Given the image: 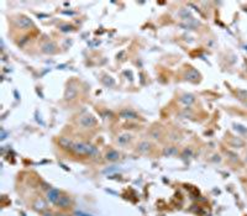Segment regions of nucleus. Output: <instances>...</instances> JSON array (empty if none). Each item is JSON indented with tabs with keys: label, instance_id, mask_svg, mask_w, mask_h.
I'll return each mask as SVG.
<instances>
[{
	"label": "nucleus",
	"instance_id": "2",
	"mask_svg": "<svg viewBox=\"0 0 247 216\" xmlns=\"http://www.w3.org/2000/svg\"><path fill=\"white\" fill-rule=\"evenodd\" d=\"M61 198V194H59V190L57 189H49L48 193H47V200L49 203H52V204H57L58 200Z\"/></svg>",
	"mask_w": 247,
	"mask_h": 216
},
{
	"label": "nucleus",
	"instance_id": "15",
	"mask_svg": "<svg viewBox=\"0 0 247 216\" xmlns=\"http://www.w3.org/2000/svg\"><path fill=\"white\" fill-rule=\"evenodd\" d=\"M35 206H36V209L37 210H43L45 208H46V205H45V203H43V200H37L36 201V204H35Z\"/></svg>",
	"mask_w": 247,
	"mask_h": 216
},
{
	"label": "nucleus",
	"instance_id": "13",
	"mask_svg": "<svg viewBox=\"0 0 247 216\" xmlns=\"http://www.w3.org/2000/svg\"><path fill=\"white\" fill-rule=\"evenodd\" d=\"M87 154H89V156H97L98 149L91 145H87Z\"/></svg>",
	"mask_w": 247,
	"mask_h": 216
},
{
	"label": "nucleus",
	"instance_id": "7",
	"mask_svg": "<svg viewBox=\"0 0 247 216\" xmlns=\"http://www.w3.org/2000/svg\"><path fill=\"white\" fill-rule=\"evenodd\" d=\"M130 140H131V135H129V133H123V135L119 136L118 142H119V145L125 146L126 143H129V141H130Z\"/></svg>",
	"mask_w": 247,
	"mask_h": 216
},
{
	"label": "nucleus",
	"instance_id": "3",
	"mask_svg": "<svg viewBox=\"0 0 247 216\" xmlns=\"http://www.w3.org/2000/svg\"><path fill=\"white\" fill-rule=\"evenodd\" d=\"M73 151L78 154H87V143H74Z\"/></svg>",
	"mask_w": 247,
	"mask_h": 216
},
{
	"label": "nucleus",
	"instance_id": "16",
	"mask_svg": "<svg viewBox=\"0 0 247 216\" xmlns=\"http://www.w3.org/2000/svg\"><path fill=\"white\" fill-rule=\"evenodd\" d=\"M77 216H91V215H88V214H84V212H82V211H77L76 212Z\"/></svg>",
	"mask_w": 247,
	"mask_h": 216
},
{
	"label": "nucleus",
	"instance_id": "1",
	"mask_svg": "<svg viewBox=\"0 0 247 216\" xmlns=\"http://www.w3.org/2000/svg\"><path fill=\"white\" fill-rule=\"evenodd\" d=\"M79 123L83 127H91V126H94L97 123V120H95V117L93 115H87V116H83L79 120Z\"/></svg>",
	"mask_w": 247,
	"mask_h": 216
},
{
	"label": "nucleus",
	"instance_id": "10",
	"mask_svg": "<svg viewBox=\"0 0 247 216\" xmlns=\"http://www.w3.org/2000/svg\"><path fill=\"white\" fill-rule=\"evenodd\" d=\"M180 101L183 102V104H185V105H190L192 102H194V96L190 95V94H188V95H183V96L180 98Z\"/></svg>",
	"mask_w": 247,
	"mask_h": 216
},
{
	"label": "nucleus",
	"instance_id": "8",
	"mask_svg": "<svg viewBox=\"0 0 247 216\" xmlns=\"http://www.w3.org/2000/svg\"><path fill=\"white\" fill-rule=\"evenodd\" d=\"M59 143L62 145V147L63 148H67V149H73V146H74V143H72L69 140H67V138H62L61 141H59Z\"/></svg>",
	"mask_w": 247,
	"mask_h": 216
},
{
	"label": "nucleus",
	"instance_id": "5",
	"mask_svg": "<svg viewBox=\"0 0 247 216\" xmlns=\"http://www.w3.org/2000/svg\"><path fill=\"white\" fill-rule=\"evenodd\" d=\"M57 205H58V206H61V208H68L70 205L69 197H67V195H62V197L59 198V200H58V203H57Z\"/></svg>",
	"mask_w": 247,
	"mask_h": 216
},
{
	"label": "nucleus",
	"instance_id": "11",
	"mask_svg": "<svg viewBox=\"0 0 247 216\" xmlns=\"http://www.w3.org/2000/svg\"><path fill=\"white\" fill-rule=\"evenodd\" d=\"M42 48H43L42 51H43L45 53H53L55 51H56V49H55V48H56V46H55L53 43H47V45H45Z\"/></svg>",
	"mask_w": 247,
	"mask_h": 216
},
{
	"label": "nucleus",
	"instance_id": "6",
	"mask_svg": "<svg viewBox=\"0 0 247 216\" xmlns=\"http://www.w3.org/2000/svg\"><path fill=\"white\" fill-rule=\"evenodd\" d=\"M119 157H120V154H119V152L118 151H115V149H111V151H109L108 153H106V159L108 161H111V162H114V161H118L119 159Z\"/></svg>",
	"mask_w": 247,
	"mask_h": 216
},
{
	"label": "nucleus",
	"instance_id": "12",
	"mask_svg": "<svg viewBox=\"0 0 247 216\" xmlns=\"http://www.w3.org/2000/svg\"><path fill=\"white\" fill-rule=\"evenodd\" d=\"M138 152L141 153H146L148 149H150V143L148 142H141L140 145H138Z\"/></svg>",
	"mask_w": 247,
	"mask_h": 216
},
{
	"label": "nucleus",
	"instance_id": "9",
	"mask_svg": "<svg viewBox=\"0 0 247 216\" xmlns=\"http://www.w3.org/2000/svg\"><path fill=\"white\" fill-rule=\"evenodd\" d=\"M121 116L125 117V119H137V115L131 110H123L121 112Z\"/></svg>",
	"mask_w": 247,
	"mask_h": 216
},
{
	"label": "nucleus",
	"instance_id": "4",
	"mask_svg": "<svg viewBox=\"0 0 247 216\" xmlns=\"http://www.w3.org/2000/svg\"><path fill=\"white\" fill-rule=\"evenodd\" d=\"M17 24H19V26L21 27V28H28V27L32 26V21H31L30 19L25 17V16H21V17H20V19H19V21H17Z\"/></svg>",
	"mask_w": 247,
	"mask_h": 216
},
{
	"label": "nucleus",
	"instance_id": "14",
	"mask_svg": "<svg viewBox=\"0 0 247 216\" xmlns=\"http://www.w3.org/2000/svg\"><path fill=\"white\" fill-rule=\"evenodd\" d=\"M164 156H172V154H176L177 153V148L176 147H168L164 149Z\"/></svg>",
	"mask_w": 247,
	"mask_h": 216
},
{
	"label": "nucleus",
	"instance_id": "17",
	"mask_svg": "<svg viewBox=\"0 0 247 216\" xmlns=\"http://www.w3.org/2000/svg\"><path fill=\"white\" fill-rule=\"evenodd\" d=\"M45 216H53L52 214H45Z\"/></svg>",
	"mask_w": 247,
	"mask_h": 216
}]
</instances>
